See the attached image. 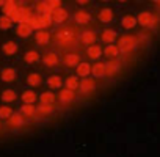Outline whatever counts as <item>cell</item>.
<instances>
[{"instance_id": "6da1fadb", "label": "cell", "mask_w": 160, "mask_h": 157, "mask_svg": "<svg viewBox=\"0 0 160 157\" xmlns=\"http://www.w3.org/2000/svg\"><path fill=\"white\" fill-rule=\"evenodd\" d=\"M135 46H137V38H135V36H130V35H126V36H122V38L119 39L118 49L122 50V52H129V50H132Z\"/></svg>"}, {"instance_id": "7a4b0ae2", "label": "cell", "mask_w": 160, "mask_h": 157, "mask_svg": "<svg viewBox=\"0 0 160 157\" xmlns=\"http://www.w3.org/2000/svg\"><path fill=\"white\" fill-rule=\"evenodd\" d=\"M138 24H141L143 27H152L155 24V16L149 11H143L138 14V19H137Z\"/></svg>"}, {"instance_id": "3957f363", "label": "cell", "mask_w": 160, "mask_h": 157, "mask_svg": "<svg viewBox=\"0 0 160 157\" xmlns=\"http://www.w3.org/2000/svg\"><path fill=\"white\" fill-rule=\"evenodd\" d=\"M30 19V14H28V10L27 8H16V11L11 14V21H16V22H27Z\"/></svg>"}, {"instance_id": "277c9868", "label": "cell", "mask_w": 160, "mask_h": 157, "mask_svg": "<svg viewBox=\"0 0 160 157\" xmlns=\"http://www.w3.org/2000/svg\"><path fill=\"white\" fill-rule=\"evenodd\" d=\"M52 19L55 22H64L68 19V11L64 8H55L52 11Z\"/></svg>"}, {"instance_id": "5b68a950", "label": "cell", "mask_w": 160, "mask_h": 157, "mask_svg": "<svg viewBox=\"0 0 160 157\" xmlns=\"http://www.w3.org/2000/svg\"><path fill=\"white\" fill-rule=\"evenodd\" d=\"M99 19H101V22H112L113 21V11L110 10V8H104V10H101V13H99Z\"/></svg>"}, {"instance_id": "8992f818", "label": "cell", "mask_w": 160, "mask_h": 157, "mask_svg": "<svg viewBox=\"0 0 160 157\" xmlns=\"http://www.w3.org/2000/svg\"><path fill=\"white\" fill-rule=\"evenodd\" d=\"M57 38H58L60 41H69V39H72V38H74V32H72L71 28L60 30V32L57 33Z\"/></svg>"}, {"instance_id": "52a82bcc", "label": "cell", "mask_w": 160, "mask_h": 157, "mask_svg": "<svg viewBox=\"0 0 160 157\" xmlns=\"http://www.w3.org/2000/svg\"><path fill=\"white\" fill-rule=\"evenodd\" d=\"M14 78H16V71H14V69H11V68L3 69V72H2V80H5V82H13Z\"/></svg>"}, {"instance_id": "ba28073f", "label": "cell", "mask_w": 160, "mask_h": 157, "mask_svg": "<svg viewBox=\"0 0 160 157\" xmlns=\"http://www.w3.org/2000/svg\"><path fill=\"white\" fill-rule=\"evenodd\" d=\"M74 19H75L78 24H85V22L90 21V14H88L87 11H83V10H80V11H77V13L74 14Z\"/></svg>"}, {"instance_id": "9c48e42d", "label": "cell", "mask_w": 160, "mask_h": 157, "mask_svg": "<svg viewBox=\"0 0 160 157\" xmlns=\"http://www.w3.org/2000/svg\"><path fill=\"white\" fill-rule=\"evenodd\" d=\"M90 71H91V66H90L88 63H78V66H77V74H78V75L87 77Z\"/></svg>"}, {"instance_id": "30bf717a", "label": "cell", "mask_w": 160, "mask_h": 157, "mask_svg": "<svg viewBox=\"0 0 160 157\" xmlns=\"http://www.w3.org/2000/svg\"><path fill=\"white\" fill-rule=\"evenodd\" d=\"M94 88V82L91 80V78H83L82 80V84H80V90H82L83 93H87V91H91Z\"/></svg>"}, {"instance_id": "8fae6325", "label": "cell", "mask_w": 160, "mask_h": 157, "mask_svg": "<svg viewBox=\"0 0 160 157\" xmlns=\"http://www.w3.org/2000/svg\"><path fill=\"white\" fill-rule=\"evenodd\" d=\"M135 24H137V19H135L133 16H126V18H122V27H124V28H133Z\"/></svg>"}, {"instance_id": "7c38bea8", "label": "cell", "mask_w": 160, "mask_h": 157, "mask_svg": "<svg viewBox=\"0 0 160 157\" xmlns=\"http://www.w3.org/2000/svg\"><path fill=\"white\" fill-rule=\"evenodd\" d=\"M18 35L19 36H28L30 35V32H32V28L25 24V22H22V24H19V27H18Z\"/></svg>"}, {"instance_id": "4fadbf2b", "label": "cell", "mask_w": 160, "mask_h": 157, "mask_svg": "<svg viewBox=\"0 0 160 157\" xmlns=\"http://www.w3.org/2000/svg\"><path fill=\"white\" fill-rule=\"evenodd\" d=\"M44 63H46L47 66H55V64L58 63V57H57L55 53H46V55H44Z\"/></svg>"}, {"instance_id": "5bb4252c", "label": "cell", "mask_w": 160, "mask_h": 157, "mask_svg": "<svg viewBox=\"0 0 160 157\" xmlns=\"http://www.w3.org/2000/svg\"><path fill=\"white\" fill-rule=\"evenodd\" d=\"M88 57L93 58V60L99 58V57H101V47H99V46H91V47H88Z\"/></svg>"}, {"instance_id": "9a60e30c", "label": "cell", "mask_w": 160, "mask_h": 157, "mask_svg": "<svg viewBox=\"0 0 160 157\" xmlns=\"http://www.w3.org/2000/svg\"><path fill=\"white\" fill-rule=\"evenodd\" d=\"M64 61H66L68 66H75V64H78V55H75V53H68V55L64 57Z\"/></svg>"}, {"instance_id": "2e32d148", "label": "cell", "mask_w": 160, "mask_h": 157, "mask_svg": "<svg viewBox=\"0 0 160 157\" xmlns=\"http://www.w3.org/2000/svg\"><path fill=\"white\" fill-rule=\"evenodd\" d=\"M47 85H49L50 88H60V85H61V78L57 77V75H52V77L47 78Z\"/></svg>"}, {"instance_id": "e0dca14e", "label": "cell", "mask_w": 160, "mask_h": 157, "mask_svg": "<svg viewBox=\"0 0 160 157\" xmlns=\"http://www.w3.org/2000/svg\"><path fill=\"white\" fill-rule=\"evenodd\" d=\"M14 11H16V3H14V2H5V5H3V13H5L7 16H11Z\"/></svg>"}, {"instance_id": "ac0fdd59", "label": "cell", "mask_w": 160, "mask_h": 157, "mask_svg": "<svg viewBox=\"0 0 160 157\" xmlns=\"http://www.w3.org/2000/svg\"><path fill=\"white\" fill-rule=\"evenodd\" d=\"M118 53H119V49H118V46H113V44H110V46H107V47H105V55H107V57H110V58L113 57V58H115Z\"/></svg>"}, {"instance_id": "d6986e66", "label": "cell", "mask_w": 160, "mask_h": 157, "mask_svg": "<svg viewBox=\"0 0 160 157\" xmlns=\"http://www.w3.org/2000/svg\"><path fill=\"white\" fill-rule=\"evenodd\" d=\"M93 74L94 75H98V77H101V75H104L105 74V64H102V63H96L94 66H93Z\"/></svg>"}, {"instance_id": "ffe728a7", "label": "cell", "mask_w": 160, "mask_h": 157, "mask_svg": "<svg viewBox=\"0 0 160 157\" xmlns=\"http://www.w3.org/2000/svg\"><path fill=\"white\" fill-rule=\"evenodd\" d=\"M22 99H24V102H25L27 105H32V102H35V99H36V94H35L33 91H25V93L22 94Z\"/></svg>"}, {"instance_id": "44dd1931", "label": "cell", "mask_w": 160, "mask_h": 157, "mask_svg": "<svg viewBox=\"0 0 160 157\" xmlns=\"http://www.w3.org/2000/svg\"><path fill=\"white\" fill-rule=\"evenodd\" d=\"M39 84H41V77H39V74L33 72V74L28 75V85H32V87H38Z\"/></svg>"}, {"instance_id": "7402d4cb", "label": "cell", "mask_w": 160, "mask_h": 157, "mask_svg": "<svg viewBox=\"0 0 160 157\" xmlns=\"http://www.w3.org/2000/svg\"><path fill=\"white\" fill-rule=\"evenodd\" d=\"M60 99H61V102H69V101L74 99V94H72L71 90H63L60 93Z\"/></svg>"}, {"instance_id": "603a6c76", "label": "cell", "mask_w": 160, "mask_h": 157, "mask_svg": "<svg viewBox=\"0 0 160 157\" xmlns=\"http://www.w3.org/2000/svg\"><path fill=\"white\" fill-rule=\"evenodd\" d=\"M25 24H27L30 28H41V27H42V24H41L39 18H30Z\"/></svg>"}, {"instance_id": "cb8c5ba5", "label": "cell", "mask_w": 160, "mask_h": 157, "mask_svg": "<svg viewBox=\"0 0 160 157\" xmlns=\"http://www.w3.org/2000/svg\"><path fill=\"white\" fill-rule=\"evenodd\" d=\"M115 38H116V33H115L113 30H105V32L102 33V39L107 41V43H113Z\"/></svg>"}, {"instance_id": "d4e9b609", "label": "cell", "mask_w": 160, "mask_h": 157, "mask_svg": "<svg viewBox=\"0 0 160 157\" xmlns=\"http://www.w3.org/2000/svg\"><path fill=\"white\" fill-rule=\"evenodd\" d=\"M24 60L27 61V63H35V61H38L39 60V55H38V52H27L25 53V57H24Z\"/></svg>"}, {"instance_id": "484cf974", "label": "cell", "mask_w": 160, "mask_h": 157, "mask_svg": "<svg viewBox=\"0 0 160 157\" xmlns=\"http://www.w3.org/2000/svg\"><path fill=\"white\" fill-rule=\"evenodd\" d=\"M118 68H119V66H118L116 61H108V63L105 64V72L112 75V74H115V72L118 71Z\"/></svg>"}, {"instance_id": "4316f807", "label": "cell", "mask_w": 160, "mask_h": 157, "mask_svg": "<svg viewBox=\"0 0 160 157\" xmlns=\"http://www.w3.org/2000/svg\"><path fill=\"white\" fill-rule=\"evenodd\" d=\"M66 85H68V90H71V91L80 87V84H78V80H77L75 77H69L68 80H66Z\"/></svg>"}, {"instance_id": "83f0119b", "label": "cell", "mask_w": 160, "mask_h": 157, "mask_svg": "<svg viewBox=\"0 0 160 157\" xmlns=\"http://www.w3.org/2000/svg\"><path fill=\"white\" fill-rule=\"evenodd\" d=\"M94 38H96V36H94L93 32H85V33L82 35V43H83V44H91V43L94 41Z\"/></svg>"}, {"instance_id": "f1b7e54d", "label": "cell", "mask_w": 160, "mask_h": 157, "mask_svg": "<svg viewBox=\"0 0 160 157\" xmlns=\"http://www.w3.org/2000/svg\"><path fill=\"white\" fill-rule=\"evenodd\" d=\"M16 50H18V46H16V43H7V44L3 46V52H5V53H8V55L14 53Z\"/></svg>"}, {"instance_id": "f546056e", "label": "cell", "mask_w": 160, "mask_h": 157, "mask_svg": "<svg viewBox=\"0 0 160 157\" xmlns=\"http://www.w3.org/2000/svg\"><path fill=\"white\" fill-rule=\"evenodd\" d=\"M39 99H41L42 105H50V104L53 102V94H52V93H44Z\"/></svg>"}, {"instance_id": "4dcf8cb0", "label": "cell", "mask_w": 160, "mask_h": 157, "mask_svg": "<svg viewBox=\"0 0 160 157\" xmlns=\"http://www.w3.org/2000/svg\"><path fill=\"white\" fill-rule=\"evenodd\" d=\"M36 41H38L39 44H46V43L49 41V33H46V32H38V33H36Z\"/></svg>"}, {"instance_id": "1f68e13d", "label": "cell", "mask_w": 160, "mask_h": 157, "mask_svg": "<svg viewBox=\"0 0 160 157\" xmlns=\"http://www.w3.org/2000/svg\"><path fill=\"white\" fill-rule=\"evenodd\" d=\"M2 99H3V101H7V102H10V101H14V99H16V93H14L13 90H7V91H3V94H2Z\"/></svg>"}, {"instance_id": "d6a6232c", "label": "cell", "mask_w": 160, "mask_h": 157, "mask_svg": "<svg viewBox=\"0 0 160 157\" xmlns=\"http://www.w3.org/2000/svg\"><path fill=\"white\" fill-rule=\"evenodd\" d=\"M11 18H8V16H3V18H0V28H10L11 27Z\"/></svg>"}, {"instance_id": "836d02e7", "label": "cell", "mask_w": 160, "mask_h": 157, "mask_svg": "<svg viewBox=\"0 0 160 157\" xmlns=\"http://www.w3.org/2000/svg\"><path fill=\"white\" fill-rule=\"evenodd\" d=\"M10 124L11 126H21L22 124V116L21 115H11L10 116Z\"/></svg>"}, {"instance_id": "e575fe53", "label": "cell", "mask_w": 160, "mask_h": 157, "mask_svg": "<svg viewBox=\"0 0 160 157\" xmlns=\"http://www.w3.org/2000/svg\"><path fill=\"white\" fill-rule=\"evenodd\" d=\"M39 21H41V24H42V27H47V25H50V21H52V16H50V14H47V13H44L42 16H39Z\"/></svg>"}, {"instance_id": "d590c367", "label": "cell", "mask_w": 160, "mask_h": 157, "mask_svg": "<svg viewBox=\"0 0 160 157\" xmlns=\"http://www.w3.org/2000/svg\"><path fill=\"white\" fill-rule=\"evenodd\" d=\"M13 115V110L10 107H0V118H8Z\"/></svg>"}, {"instance_id": "8d00e7d4", "label": "cell", "mask_w": 160, "mask_h": 157, "mask_svg": "<svg viewBox=\"0 0 160 157\" xmlns=\"http://www.w3.org/2000/svg\"><path fill=\"white\" fill-rule=\"evenodd\" d=\"M36 112L39 115H47V113H52V105H41L36 109Z\"/></svg>"}, {"instance_id": "74e56055", "label": "cell", "mask_w": 160, "mask_h": 157, "mask_svg": "<svg viewBox=\"0 0 160 157\" xmlns=\"http://www.w3.org/2000/svg\"><path fill=\"white\" fill-rule=\"evenodd\" d=\"M21 110H22V113H25V115H28V116H30V115H33V113H35V110H36V109H33L32 105H27V104H25Z\"/></svg>"}, {"instance_id": "f35d334b", "label": "cell", "mask_w": 160, "mask_h": 157, "mask_svg": "<svg viewBox=\"0 0 160 157\" xmlns=\"http://www.w3.org/2000/svg\"><path fill=\"white\" fill-rule=\"evenodd\" d=\"M155 5H157V7H160V2H155Z\"/></svg>"}]
</instances>
